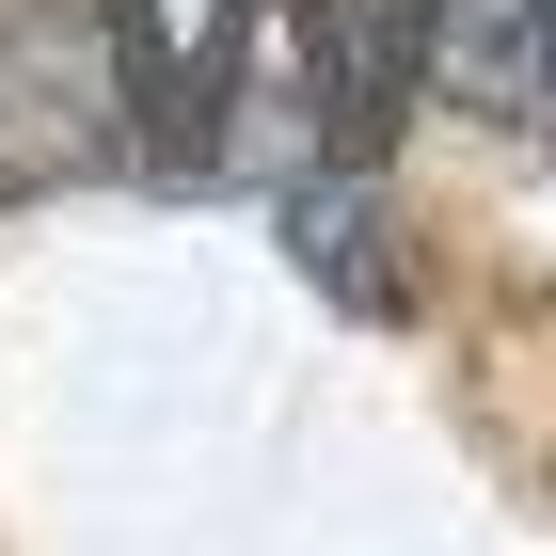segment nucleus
Returning a JSON list of instances; mask_svg holds the SVG:
<instances>
[{"mask_svg": "<svg viewBox=\"0 0 556 556\" xmlns=\"http://www.w3.org/2000/svg\"><path fill=\"white\" fill-rule=\"evenodd\" d=\"M397 48L477 128H541L556 112V0H397Z\"/></svg>", "mask_w": 556, "mask_h": 556, "instance_id": "obj_1", "label": "nucleus"}, {"mask_svg": "<svg viewBox=\"0 0 556 556\" xmlns=\"http://www.w3.org/2000/svg\"><path fill=\"white\" fill-rule=\"evenodd\" d=\"M287 239H302V270H318L334 302H366V318H397V302H414V270L382 255V207H366V191H334V175H318V191H287Z\"/></svg>", "mask_w": 556, "mask_h": 556, "instance_id": "obj_2", "label": "nucleus"}]
</instances>
